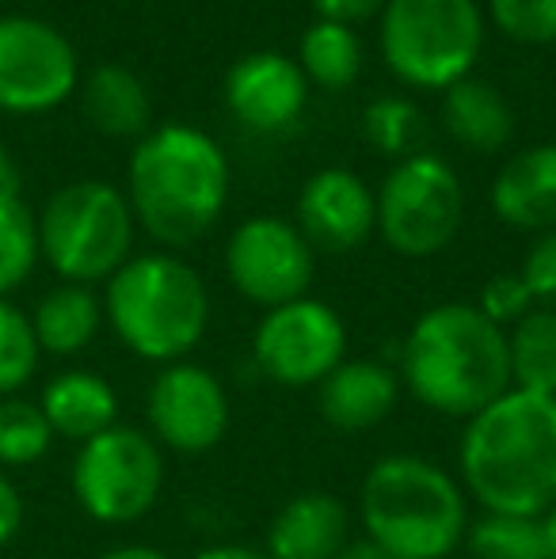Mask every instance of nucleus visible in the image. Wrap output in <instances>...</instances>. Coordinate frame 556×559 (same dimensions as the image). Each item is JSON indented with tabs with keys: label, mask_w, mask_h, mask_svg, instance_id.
Wrapping results in <instances>:
<instances>
[{
	"label": "nucleus",
	"mask_w": 556,
	"mask_h": 559,
	"mask_svg": "<svg viewBox=\"0 0 556 559\" xmlns=\"http://www.w3.org/2000/svg\"><path fill=\"white\" fill-rule=\"evenodd\" d=\"M305 99H309V81L301 66L279 50L248 53L225 76V104L248 130H286L301 118Z\"/></svg>",
	"instance_id": "2eb2a0df"
},
{
	"label": "nucleus",
	"mask_w": 556,
	"mask_h": 559,
	"mask_svg": "<svg viewBox=\"0 0 556 559\" xmlns=\"http://www.w3.org/2000/svg\"><path fill=\"white\" fill-rule=\"evenodd\" d=\"M301 73L324 92H343L358 81L363 73V43H358L355 27H343L332 20H317L301 35Z\"/></svg>",
	"instance_id": "5701e85b"
},
{
	"label": "nucleus",
	"mask_w": 556,
	"mask_h": 559,
	"mask_svg": "<svg viewBox=\"0 0 556 559\" xmlns=\"http://www.w3.org/2000/svg\"><path fill=\"white\" fill-rule=\"evenodd\" d=\"M54 445V430L43 407L23 396L0 400V468H27Z\"/></svg>",
	"instance_id": "bb28decb"
},
{
	"label": "nucleus",
	"mask_w": 556,
	"mask_h": 559,
	"mask_svg": "<svg viewBox=\"0 0 556 559\" xmlns=\"http://www.w3.org/2000/svg\"><path fill=\"white\" fill-rule=\"evenodd\" d=\"M363 130L370 138V145H378L381 153H397V156H416L423 133V115L416 104L401 96H381L366 107L363 115Z\"/></svg>",
	"instance_id": "c85d7f7f"
},
{
	"label": "nucleus",
	"mask_w": 556,
	"mask_h": 559,
	"mask_svg": "<svg viewBox=\"0 0 556 559\" xmlns=\"http://www.w3.org/2000/svg\"><path fill=\"white\" fill-rule=\"evenodd\" d=\"M99 559H168V556H164L161 548H149V545H119Z\"/></svg>",
	"instance_id": "c9c22d12"
},
{
	"label": "nucleus",
	"mask_w": 556,
	"mask_h": 559,
	"mask_svg": "<svg viewBox=\"0 0 556 559\" xmlns=\"http://www.w3.org/2000/svg\"><path fill=\"white\" fill-rule=\"evenodd\" d=\"M519 274H522V282H527L537 309L556 312V228L553 233H542L534 243H530Z\"/></svg>",
	"instance_id": "2f4dec72"
},
{
	"label": "nucleus",
	"mask_w": 556,
	"mask_h": 559,
	"mask_svg": "<svg viewBox=\"0 0 556 559\" xmlns=\"http://www.w3.org/2000/svg\"><path fill=\"white\" fill-rule=\"evenodd\" d=\"M38 263V225L20 194H0V301L31 278Z\"/></svg>",
	"instance_id": "a878e982"
},
{
	"label": "nucleus",
	"mask_w": 556,
	"mask_h": 559,
	"mask_svg": "<svg viewBox=\"0 0 556 559\" xmlns=\"http://www.w3.org/2000/svg\"><path fill=\"white\" fill-rule=\"evenodd\" d=\"M542 530H545V540H549V556L556 559V502L542 514Z\"/></svg>",
	"instance_id": "58836bf2"
},
{
	"label": "nucleus",
	"mask_w": 556,
	"mask_h": 559,
	"mask_svg": "<svg viewBox=\"0 0 556 559\" xmlns=\"http://www.w3.org/2000/svg\"><path fill=\"white\" fill-rule=\"evenodd\" d=\"M335 559H393V556L381 552V548L370 545V540H355V545H347Z\"/></svg>",
	"instance_id": "e433bc0d"
},
{
	"label": "nucleus",
	"mask_w": 556,
	"mask_h": 559,
	"mask_svg": "<svg viewBox=\"0 0 556 559\" xmlns=\"http://www.w3.org/2000/svg\"><path fill=\"white\" fill-rule=\"evenodd\" d=\"M76 84V50L58 27L35 15H0V111H54Z\"/></svg>",
	"instance_id": "9b49d317"
},
{
	"label": "nucleus",
	"mask_w": 556,
	"mask_h": 559,
	"mask_svg": "<svg viewBox=\"0 0 556 559\" xmlns=\"http://www.w3.org/2000/svg\"><path fill=\"white\" fill-rule=\"evenodd\" d=\"M149 435L171 453H210L229 430V392L194 361H171L153 377L145 396Z\"/></svg>",
	"instance_id": "ddd939ff"
},
{
	"label": "nucleus",
	"mask_w": 556,
	"mask_h": 559,
	"mask_svg": "<svg viewBox=\"0 0 556 559\" xmlns=\"http://www.w3.org/2000/svg\"><path fill=\"white\" fill-rule=\"evenodd\" d=\"M229 199V160L210 133L194 126H161L130 156L134 222L164 248L202 240Z\"/></svg>",
	"instance_id": "7ed1b4c3"
},
{
	"label": "nucleus",
	"mask_w": 556,
	"mask_h": 559,
	"mask_svg": "<svg viewBox=\"0 0 556 559\" xmlns=\"http://www.w3.org/2000/svg\"><path fill=\"white\" fill-rule=\"evenodd\" d=\"M104 317L130 354L156 366L184 361L210 324V294L194 266L168 251L130 255L107 278Z\"/></svg>",
	"instance_id": "39448f33"
},
{
	"label": "nucleus",
	"mask_w": 556,
	"mask_h": 559,
	"mask_svg": "<svg viewBox=\"0 0 556 559\" xmlns=\"http://www.w3.org/2000/svg\"><path fill=\"white\" fill-rule=\"evenodd\" d=\"M351 545V514L335 495L305 491L268 525V559H335Z\"/></svg>",
	"instance_id": "f3484780"
},
{
	"label": "nucleus",
	"mask_w": 556,
	"mask_h": 559,
	"mask_svg": "<svg viewBox=\"0 0 556 559\" xmlns=\"http://www.w3.org/2000/svg\"><path fill=\"white\" fill-rule=\"evenodd\" d=\"M15 164H12V156H8V148H4V141H0V194H15Z\"/></svg>",
	"instance_id": "4c0bfd02"
},
{
	"label": "nucleus",
	"mask_w": 556,
	"mask_h": 559,
	"mask_svg": "<svg viewBox=\"0 0 556 559\" xmlns=\"http://www.w3.org/2000/svg\"><path fill=\"white\" fill-rule=\"evenodd\" d=\"M38 358H43V350H38L31 317L4 297L0 301V400L15 396L35 377Z\"/></svg>",
	"instance_id": "cd10ccee"
},
{
	"label": "nucleus",
	"mask_w": 556,
	"mask_h": 559,
	"mask_svg": "<svg viewBox=\"0 0 556 559\" xmlns=\"http://www.w3.org/2000/svg\"><path fill=\"white\" fill-rule=\"evenodd\" d=\"M401 377L427 412L473 419L511 389L507 332L476 305H435L404 338Z\"/></svg>",
	"instance_id": "f03ea898"
},
{
	"label": "nucleus",
	"mask_w": 556,
	"mask_h": 559,
	"mask_svg": "<svg viewBox=\"0 0 556 559\" xmlns=\"http://www.w3.org/2000/svg\"><path fill=\"white\" fill-rule=\"evenodd\" d=\"M81 104L88 122L107 138H145L149 118H153V99H149L141 76L122 66L92 69Z\"/></svg>",
	"instance_id": "412c9836"
},
{
	"label": "nucleus",
	"mask_w": 556,
	"mask_h": 559,
	"mask_svg": "<svg viewBox=\"0 0 556 559\" xmlns=\"http://www.w3.org/2000/svg\"><path fill=\"white\" fill-rule=\"evenodd\" d=\"M465 214L461 179L442 156H404L378 191V233L397 255H438L458 236Z\"/></svg>",
	"instance_id": "1a4fd4ad"
},
{
	"label": "nucleus",
	"mask_w": 556,
	"mask_h": 559,
	"mask_svg": "<svg viewBox=\"0 0 556 559\" xmlns=\"http://www.w3.org/2000/svg\"><path fill=\"white\" fill-rule=\"evenodd\" d=\"M194 559H268L256 548H245V545H214V548H202Z\"/></svg>",
	"instance_id": "f704fd0d"
},
{
	"label": "nucleus",
	"mask_w": 556,
	"mask_h": 559,
	"mask_svg": "<svg viewBox=\"0 0 556 559\" xmlns=\"http://www.w3.org/2000/svg\"><path fill=\"white\" fill-rule=\"evenodd\" d=\"M69 484L81 510L99 525H130L164 491V453L138 427H111L76 449Z\"/></svg>",
	"instance_id": "6e6552de"
},
{
	"label": "nucleus",
	"mask_w": 556,
	"mask_h": 559,
	"mask_svg": "<svg viewBox=\"0 0 556 559\" xmlns=\"http://www.w3.org/2000/svg\"><path fill=\"white\" fill-rule=\"evenodd\" d=\"M38 407H43L54 438H66V442L76 445L119 427V396H115L111 381H104L92 369H66V373H58L43 389Z\"/></svg>",
	"instance_id": "6ab92c4d"
},
{
	"label": "nucleus",
	"mask_w": 556,
	"mask_h": 559,
	"mask_svg": "<svg viewBox=\"0 0 556 559\" xmlns=\"http://www.w3.org/2000/svg\"><path fill=\"white\" fill-rule=\"evenodd\" d=\"M401 400V377L370 358H347L317 384L320 419L340 435H363L393 415Z\"/></svg>",
	"instance_id": "dca6fc26"
},
{
	"label": "nucleus",
	"mask_w": 556,
	"mask_h": 559,
	"mask_svg": "<svg viewBox=\"0 0 556 559\" xmlns=\"http://www.w3.org/2000/svg\"><path fill=\"white\" fill-rule=\"evenodd\" d=\"M458 464L488 514L542 518L556 502V396L507 389L465 419Z\"/></svg>",
	"instance_id": "f257e3e1"
},
{
	"label": "nucleus",
	"mask_w": 556,
	"mask_h": 559,
	"mask_svg": "<svg viewBox=\"0 0 556 559\" xmlns=\"http://www.w3.org/2000/svg\"><path fill=\"white\" fill-rule=\"evenodd\" d=\"M358 518L366 540L393 559H446L469 537L465 487L416 453L374 461L358 491Z\"/></svg>",
	"instance_id": "20e7f679"
},
{
	"label": "nucleus",
	"mask_w": 556,
	"mask_h": 559,
	"mask_svg": "<svg viewBox=\"0 0 556 559\" xmlns=\"http://www.w3.org/2000/svg\"><path fill=\"white\" fill-rule=\"evenodd\" d=\"M476 309L496 328H507V324H519V320L534 309V297H530L522 274H496V278H488V286L481 289V305H476Z\"/></svg>",
	"instance_id": "7c9ffc66"
},
{
	"label": "nucleus",
	"mask_w": 556,
	"mask_h": 559,
	"mask_svg": "<svg viewBox=\"0 0 556 559\" xmlns=\"http://www.w3.org/2000/svg\"><path fill=\"white\" fill-rule=\"evenodd\" d=\"M256 366L282 389H312L347 361V328L332 305L297 297L268 309L252 338Z\"/></svg>",
	"instance_id": "9d476101"
},
{
	"label": "nucleus",
	"mask_w": 556,
	"mask_h": 559,
	"mask_svg": "<svg viewBox=\"0 0 556 559\" xmlns=\"http://www.w3.org/2000/svg\"><path fill=\"white\" fill-rule=\"evenodd\" d=\"M389 0H312L320 20L343 23V27H355V23H366L374 15L386 12Z\"/></svg>",
	"instance_id": "473e14b6"
},
{
	"label": "nucleus",
	"mask_w": 556,
	"mask_h": 559,
	"mask_svg": "<svg viewBox=\"0 0 556 559\" xmlns=\"http://www.w3.org/2000/svg\"><path fill=\"white\" fill-rule=\"evenodd\" d=\"M492 210L522 233L556 228V145H534L511 156L492 183Z\"/></svg>",
	"instance_id": "a211bd4d"
},
{
	"label": "nucleus",
	"mask_w": 556,
	"mask_h": 559,
	"mask_svg": "<svg viewBox=\"0 0 556 559\" xmlns=\"http://www.w3.org/2000/svg\"><path fill=\"white\" fill-rule=\"evenodd\" d=\"M484 46L476 0H389L381 12V53L412 88H450L473 76Z\"/></svg>",
	"instance_id": "0eeeda50"
},
{
	"label": "nucleus",
	"mask_w": 556,
	"mask_h": 559,
	"mask_svg": "<svg viewBox=\"0 0 556 559\" xmlns=\"http://www.w3.org/2000/svg\"><path fill=\"white\" fill-rule=\"evenodd\" d=\"M35 225L38 255L73 286L107 282L134 248V210L127 194L99 179L54 191Z\"/></svg>",
	"instance_id": "423d86ee"
},
{
	"label": "nucleus",
	"mask_w": 556,
	"mask_h": 559,
	"mask_svg": "<svg viewBox=\"0 0 556 559\" xmlns=\"http://www.w3.org/2000/svg\"><path fill=\"white\" fill-rule=\"evenodd\" d=\"M442 122L450 138L473 153H496L499 145L511 141L514 130L511 104L488 81H476V76H465V81L446 88Z\"/></svg>",
	"instance_id": "aec40b11"
},
{
	"label": "nucleus",
	"mask_w": 556,
	"mask_h": 559,
	"mask_svg": "<svg viewBox=\"0 0 556 559\" xmlns=\"http://www.w3.org/2000/svg\"><path fill=\"white\" fill-rule=\"evenodd\" d=\"M488 8L514 43H556V0H488Z\"/></svg>",
	"instance_id": "c756f323"
},
{
	"label": "nucleus",
	"mask_w": 556,
	"mask_h": 559,
	"mask_svg": "<svg viewBox=\"0 0 556 559\" xmlns=\"http://www.w3.org/2000/svg\"><path fill=\"white\" fill-rule=\"evenodd\" d=\"M469 552L473 559H553L542 518L514 514H484L469 530Z\"/></svg>",
	"instance_id": "393cba45"
},
{
	"label": "nucleus",
	"mask_w": 556,
	"mask_h": 559,
	"mask_svg": "<svg viewBox=\"0 0 556 559\" xmlns=\"http://www.w3.org/2000/svg\"><path fill=\"white\" fill-rule=\"evenodd\" d=\"M297 228L320 251H355L378 228V194L351 168H324L297 194Z\"/></svg>",
	"instance_id": "4468645a"
},
{
	"label": "nucleus",
	"mask_w": 556,
	"mask_h": 559,
	"mask_svg": "<svg viewBox=\"0 0 556 559\" xmlns=\"http://www.w3.org/2000/svg\"><path fill=\"white\" fill-rule=\"evenodd\" d=\"M312 248L301 228L282 217H248L225 243V271L245 301L279 309L309 294Z\"/></svg>",
	"instance_id": "f8f14e48"
},
{
	"label": "nucleus",
	"mask_w": 556,
	"mask_h": 559,
	"mask_svg": "<svg viewBox=\"0 0 556 559\" xmlns=\"http://www.w3.org/2000/svg\"><path fill=\"white\" fill-rule=\"evenodd\" d=\"M99 324H104V301L92 294V286H73V282L50 289L31 312L38 350L54 358L81 354L99 335Z\"/></svg>",
	"instance_id": "4be33fe9"
},
{
	"label": "nucleus",
	"mask_w": 556,
	"mask_h": 559,
	"mask_svg": "<svg viewBox=\"0 0 556 559\" xmlns=\"http://www.w3.org/2000/svg\"><path fill=\"white\" fill-rule=\"evenodd\" d=\"M511 389L556 396V312L530 309L507 335Z\"/></svg>",
	"instance_id": "b1692460"
},
{
	"label": "nucleus",
	"mask_w": 556,
	"mask_h": 559,
	"mask_svg": "<svg viewBox=\"0 0 556 559\" xmlns=\"http://www.w3.org/2000/svg\"><path fill=\"white\" fill-rule=\"evenodd\" d=\"M20 525H23V495H20V487L0 472V548L20 533Z\"/></svg>",
	"instance_id": "72a5a7b5"
}]
</instances>
